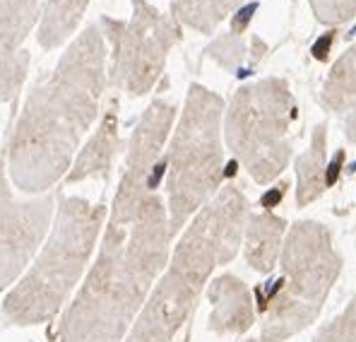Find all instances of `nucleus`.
<instances>
[{
  "instance_id": "1",
  "label": "nucleus",
  "mask_w": 356,
  "mask_h": 342,
  "mask_svg": "<svg viewBox=\"0 0 356 342\" xmlns=\"http://www.w3.org/2000/svg\"><path fill=\"white\" fill-rule=\"evenodd\" d=\"M176 107L156 99L140 118L97 258L60 316L56 342H123L171 261L169 208L156 193Z\"/></svg>"
},
{
  "instance_id": "2",
  "label": "nucleus",
  "mask_w": 356,
  "mask_h": 342,
  "mask_svg": "<svg viewBox=\"0 0 356 342\" xmlns=\"http://www.w3.org/2000/svg\"><path fill=\"white\" fill-rule=\"evenodd\" d=\"M106 87V46L97 24L72 41L31 87L8 145V173L22 196H44L70 173Z\"/></svg>"
},
{
  "instance_id": "3",
  "label": "nucleus",
  "mask_w": 356,
  "mask_h": 342,
  "mask_svg": "<svg viewBox=\"0 0 356 342\" xmlns=\"http://www.w3.org/2000/svg\"><path fill=\"white\" fill-rule=\"evenodd\" d=\"M245 224L248 200L238 186H224L181 231L169 267L123 342H176L195 311L209 275L238 254Z\"/></svg>"
},
{
  "instance_id": "4",
  "label": "nucleus",
  "mask_w": 356,
  "mask_h": 342,
  "mask_svg": "<svg viewBox=\"0 0 356 342\" xmlns=\"http://www.w3.org/2000/svg\"><path fill=\"white\" fill-rule=\"evenodd\" d=\"M108 210L85 198L60 196L54 227L39 256L27 267L17 285L8 289L0 304V316L8 325L51 323L67 309L85 280L92 256L99 249Z\"/></svg>"
},
{
  "instance_id": "5",
  "label": "nucleus",
  "mask_w": 356,
  "mask_h": 342,
  "mask_svg": "<svg viewBox=\"0 0 356 342\" xmlns=\"http://www.w3.org/2000/svg\"><path fill=\"white\" fill-rule=\"evenodd\" d=\"M224 99L202 85H191L171 135L166 164V208L174 236L222 191Z\"/></svg>"
},
{
  "instance_id": "6",
  "label": "nucleus",
  "mask_w": 356,
  "mask_h": 342,
  "mask_svg": "<svg viewBox=\"0 0 356 342\" xmlns=\"http://www.w3.org/2000/svg\"><path fill=\"white\" fill-rule=\"evenodd\" d=\"M339 270L342 258L332 249L325 224H294L282 249V280L267 304L263 342H282L311 325Z\"/></svg>"
},
{
  "instance_id": "7",
  "label": "nucleus",
  "mask_w": 356,
  "mask_h": 342,
  "mask_svg": "<svg viewBox=\"0 0 356 342\" xmlns=\"http://www.w3.org/2000/svg\"><path fill=\"white\" fill-rule=\"evenodd\" d=\"M296 102L286 80L267 77L234 94L224 114V138L255 183L275 181L291 157Z\"/></svg>"
},
{
  "instance_id": "8",
  "label": "nucleus",
  "mask_w": 356,
  "mask_h": 342,
  "mask_svg": "<svg viewBox=\"0 0 356 342\" xmlns=\"http://www.w3.org/2000/svg\"><path fill=\"white\" fill-rule=\"evenodd\" d=\"M111 39V85L130 97L152 92L164 72L166 56L181 39V24L174 15H164L147 0H133L128 22L104 20Z\"/></svg>"
},
{
  "instance_id": "9",
  "label": "nucleus",
  "mask_w": 356,
  "mask_h": 342,
  "mask_svg": "<svg viewBox=\"0 0 356 342\" xmlns=\"http://www.w3.org/2000/svg\"><path fill=\"white\" fill-rule=\"evenodd\" d=\"M56 208L54 193L22 196L10 181L8 164L0 160V292L17 285L39 256L54 227Z\"/></svg>"
},
{
  "instance_id": "10",
  "label": "nucleus",
  "mask_w": 356,
  "mask_h": 342,
  "mask_svg": "<svg viewBox=\"0 0 356 342\" xmlns=\"http://www.w3.org/2000/svg\"><path fill=\"white\" fill-rule=\"evenodd\" d=\"M39 0H0V102H13L27 77L29 58L22 51L39 20Z\"/></svg>"
},
{
  "instance_id": "11",
  "label": "nucleus",
  "mask_w": 356,
  "mask_h": 342,
  "mask_svg": "<svg viewBox=\"0 0 356 342\" xmlns=\"http://www.w3.org/2000/svg\"><path fill=\"white\" fill-rule=\"evenodd\" d=\"M207 297L212 302L209 325L217 333H238L253 325V306L250 294L241 280L234 275H224L209 285Z\"/></svg>"
},
{
  "instance_id": "12",
  "label": "nucleus",
  "mask_w": 356,
  "mask_h": 342,
  "mask_svg": "<svg viewBox=\"0 0 356 342\" xmlns=\"http://www.w3.org/2000/svg\"><path fill=\"white\" fill-rule=\"evenodd\" d=\"M116 102L108 104L106 114H104L102 123H99L97 133L89 138V143L82 147V152L75 157L70 173L65 176L67 183L85 181L89 176H108L113 164V157L118 152V114Z\"/></svg>"
},
{
  "instance_id": "13",
  "label": "nucleus",
  "mask_w": 356,
  "mask_h": 342,
  "mask_svg": "<svg viewBox=\"0 0 356 342\" xmlns=\"http://www.w3.org/2000/svg\"><path fill=\"white\" fill-rule=\"evenodd\" d=\"M286 222L272 212L250 215L245 224V261L253 270L270 272L282 251Z\"/></svg>"
},
{
  "instance_id": "14",
  "label": "nucleus",
  "mask_w": 356,
  "mask_h": 342,
  "mask_svg": "<svg viewBox=\"0 0 356 342\" xmlns=\"http://www.w3.org/2000/svg\"><path fill=\"white\" fill-rule=\"evenodd\" d=\"M325 143H327L325 125H318L316 133H313L311 147L296 160V181H298L296 203H298V208L311 205L327 186V181H325Z\"/></svg>"
},
{
  "instance_id": "15",
  "label": "nucleus",
  "mask_w": 356,
  "mask_h": 342,
  "mask_svg": "<svg viewBox=\"0 0 356 342\" xmlns=\"http://www.w3.org/2000/svg\"><path fill=\"white\" fill-rule=\"evenodd\" d=\"M87 5L89 0H49L39 22V34H36L41 49L51 51L65 44L80 24Z\"/></svg>"
},
{
  "instance_id": "16",
  "label": "nucleus",
  "mask_w": 356,
  "mask_h": 342,
  "mask_svg": "<svg viewBox=\"0 0 356 342\" xmlns=\"http://www.w3.org/2000/svg\"><path fill=\"white\" fill-rule=\"evenodd\" d=\"M323 107L330 111H347L356 107V44L337 58L321 94Z\"/></svg>"
},
{
  "instance_id": "17",
  "label": "nucleus",
  "mask_w": 356,
  "mask_h": 342,
  "mask_svg": "<svg viewBox=\"0 0 356 342\" xmlns=\"http://www.w3.org/2000/svg\"><path fill=\"white\" fill-rule=\"evenodd\" d=\"M245 0H174V17L186 27L212 34Z\"/></svg>"
},
{
  "instance_id": "18",
  "label": "nucleus",
  "mask_w": 356,
  "mask_h": 342,
  "mask_svg": "<svg viewBox=\"0 0 356 342\" xmlns=\"http://www.w3.org/2000/svg\"><path fill=\"white\" fill-rule=\"evenodd\" d=\"M316 20L327 27L344 24L356 15V0H308Z\"/></svg>"
},
{
  "instance_id": "19",
  "label": "nucleus",
  "mask_w": 356,
  "mask_h": 342,
  "mask_svg": "<svg viewBox=\"0 0 356 342\" xmlns=\"http://www.w3.org/2000/svg\"><path fill=\"white\" fill-rule=\"evenodd\" d=\"M313 342H356V297L347 311L325 325Z\"/></svg>"
},
{
  "instance_id": "20",
  "label": "nucleus",
  "mask_w": 356,
  "mask_h": 342,
  "mask_svg": "<svg viewBox=\"0 0 356 342\" xmlns=\"http://www.w3.org/2000/svg\"><path fill=\"white\" fill-rule=\"evenodd\" d=\"M332 39H334V31H327V34L323 36V39L318 41L316 46H313V56H316L318 61H325V58H327V51H330V44H332Z\"/></svg>"
},
{
  "instance_id": "21",
  "label": "nucleus",
  "mask_w": 356,
  "mask_h": 342,
  "mask_svg": "<svg viewBox=\"0 0 356 342\" xmlns=\"http://www.w3.org/2000/svg\"><path fill=\"white\" fill-rule=\"evenodd\" d=\"M344 128H347V138L352 140V143H356V107L352 109V114L347 116V125H344Z\"/></svg>"
}]
</instances>
